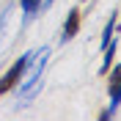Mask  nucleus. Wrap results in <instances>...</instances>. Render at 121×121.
<instances>
[{
    "label": "nucleus",
    "mask_w": 121,
    "mask_h": 121,
    "mask_svg": "<svg viewBox=\"0 0 121 121\" xmlns=\"http://www.w3.org/2000/svg\"><path fill=\"white\" fill-rule=\"evenodd\" d=\"M47 58H50V47H41V50H36L33 52V60H30V77L25 80L22 77V102H30V99L39 94V88H41V77H44V66H47Z\"/></svg>",
    "instance_id": "1"
},
{
    "label": "nucleus",
    "mask_w": 121,
    "mask_h": 121,
    "mask_svg": "<svg viewBox=\"0 0 121 121\" xmlns=\"http://www.w3.org/2000/svg\"><path fill=\"white\" fill-rule=\"evenodd\" d=\"M30 60H33V52H25L22 58H19L14 66L3 74V80H0V96H3V94H8V91H11V88H14V85L25 77V72H28V66H30Z\"/></svg>",
    "instance_id": "2"
},
{
    "label": "nucleus",
    "mask_w": 121,
    "mask_h": 121,
    "mask_svg": "<svg viewBox=\"0 0 121 121\" xmlns=\"http://www.w3.org/2000/svg\"><path fill=\"white\" fill-rule=\"evenodd\" d=\"M107 94H110V113H116V107H118V102H121V63L113 66V72H110Z\"/></svg>",
    "instance_id": "3"
},
{
    "label": "nucleus",
    "mask_w": 121,
    "mask_h": 121,
    "mask_svg": "<svg viewBox=\"0 0 121 121\" xmlns=\"http://www.w3.org/2000/svg\"><path fill=\"white\" fill-rule=\"evenodd\" d=\"M80 8H72L66 17V22H63V30H60V41H69V39L77 36V30H80Z\"/></svg>",
    "instance_id": "4"
},
{
    "label": "nucleus",
    "mask_w": 121,
    "mask_h": 121,
    "mask_svg": "<svg viewBox=\"0 0 121 121\" xmlns=\"http://www.w3.org/2000/svg\"><path fill=\"white\" fill-rule=\"evenodd\" d=\"M113 58H116V41L105 47V60H102V69H99L102 74H105V72H110V63H113Z\"/></svg>",
    "instance_id": "5"
},
{
    "label": "nucleus",
    "mask_w": 121,
    "mask_h": 121,
    "mask_svg": "<svg viewBox=\"0 0 121 121\" xmlns=\"http://www.w3.org/2000/svg\"><path fill=\"white\" fill-rule=\"evenodd\" d=\"M113 28H116V14L107 19V25H105V33H102V50H105L107 44H110V36H113Z\"/></svg>",
    "instance_id": "6"
},
{
    "label": "nucleus",
    "mask_w": 121,
    "mask_h": 121,
    "mask_svg": "<svg viewBox=\"0 0 121 121\" xmlns=\"http://www.w3.org/2000/svg\"><path fill=\"white\" fill-rule=\"evenodd\" d=\"M41 3H44V0H19V6H22V11H25L28 17H30V14H36Z\"/></svg>",
    "instance_id": "7"
},
{
    "label": "nucleus",
    "mask_w": 121,
    "mask_h": 121,
    "mask_svg": "<svg viewBox=\"0 0 121 121\" xmlns=\"http://www.w3.org/2000/svg\"><path fill=\"white\" fill-rule=\"evenodd\" d=\"M47 3H52V0H47Z\"/></svg>",
    "instance_id": "8"
}]
</instances>
